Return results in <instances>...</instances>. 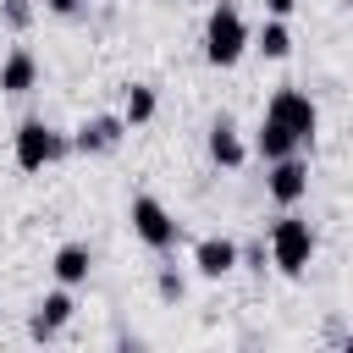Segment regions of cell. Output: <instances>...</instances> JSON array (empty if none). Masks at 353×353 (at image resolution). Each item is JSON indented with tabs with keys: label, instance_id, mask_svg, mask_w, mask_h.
Masks as SVG:
<instances>
[{
	"label": "cell",
	"instance_id": "ac0fdd59",
	"mask_svg": "<svg viewBox=\"0 0 353 353\" xmlns=\"http://www.w3.org/2000/svg\"><path fill=\"white\" fill-rule=\"evenodd\" d=\"M83 6H88V0H44V11H50V17H77Z\"/></svg>",
	"mask_w": 353,
	"mask_h": 353
},
{
	"label": "cell",
	"instance_id": "5bb4252c",
	"mask_svg": "<svg viewBox=\"0 0 353 353\" xmlns=\"http://www.w3.org/2000/svg\"><path fill=\"white\" fill-rule=\"evenodd\" d=\"M154 110H160V88L154 83H127V94H121V121H127V132L132 127H149L154 121Z\"/></svg>",
	"mask_w": 353,
	"mask_h": 353
},
{
	"label": "cell",
	"instance_id": "7a4b0ae2",
	"mask_svg": "<svg viewBox=\"0 0 353 353\" xmlns=\"http://www.w3.org/2000/svg\"><path fill=\"white\" fill-rule=\"evenodd\" d=\"M243 55H248V22H243L237 0H215L210 17H204V61L232 72Z\"/></svg>",
	"mask_w": 353,
	"mask_h": 353
},
{
	"label": "cell",
	"instance_id": "8992f818",
	"mask_svg": "<svg viewBox=\"0 0 353 353\" xmlns=\"http://www.w3.org/2000/svg\"><path fill=\"white\" fill-rule=\"evenodd\" d=\"M265 193H270L281 210H298V204L309 199V160H303V149L265 165Z\"/></svg>",
	"mask_w": 353,
	"mask_h": 353
},
{
	"label": "cell",
	"instance_id": "d6986e66",
	"mask_svg": "<svg viewBox=\"0 0 353 353\" xmlns=\"http://www.w3.org/2000/svg\"><path fill=\"white\" fill-rule=\"evenodd\" d=\"M265 11H270V17H292V11H298V0H265Z\"/></svg>",
	"mask_w": 353,
	"mask_h": 353
},
{
	"label": "cell",
	"instance_id": "8fae6325",
	"mask_svg": "<svg viewBox=\"0 0 353 353\" xmlns=\"http://www.w3.org/2000/svg\"><path fill=\"white\" fill-rule=\"evenodd\" d=\"M50 276H55L61 287H72V292H77V287L94 276V248H88V243H77V237H72V243H61V248L50 254Z\"/></svg>",
	"mask_w": 353,
	"mask_h": 353
},
{
	"label": "cell",
	"instance_id": "30bf717a",
	"mask_svg": "<svg viewBox=\"0 0 353 353\" xmlns=\"http://www.w3.org/2000/svg\"><path fill=\"white\" fill-rule=\"evenodd\" d=\"M193 270H199L204 281L232 276V270H237V243H232V237H221V232L199 237V243H193Z\"/></svg>",
	"mask_w": 353,
	"mask_h": 353
},
{
	"label": "cell",
	"instance_id": "52a82bcc",
	"mask_svg": "<svg viewBox=\"0 0 353 353\" xmlns=\"http://www.w3.org/2000/svg\"><path fill=\"white\" fill-rule=\"evenodd\" d=\"M72 314H77V298H72V287H50L39 303H33V314H28V336H39V342H50V336H61L66 325H72Z\"/></svg>",
	"mask_w": 353,
	"mask_h": 353
},
{
	"label": "cell",
	"instance_id": "7c38bea8",
	"mask_svg": "<svg viewBox=\"0 0 353 353\" xmlns=\"http://www.w3.org/2000/svg\"><path fill=\"white\" fill-rule=\"evenodd\" d=\"M33 88H39V55H33L28 44H17V50L0 61V94L22 99V94H33Z\"/></svg>",
	"mask_w": 353,
	"mask_h": 353
},
{
	"label": "cell",
	"instance_id": "e0dca14e",
	"mask_svg": "<svg viewBox=\"0 0 353 353\" xmlns=\"http://www.w3.org/2000/svg\"><path fill=\"white\" fill-rule=\"evenodd\" d=\"M0 22L11 33H28L33 28V0H0Z\"/></svg>",
	"mask_w": 353,
	"mask_h": 353
},
{
	"label": "cell",
	"instance_id": "2e32d148",
	"mask_svg": "<svg viewBox=\"0 0 353 353\" xmlns=\"http://www.w3.org/2000/svg\"><path fill=\"white\" fill-rule=\"evenodd\" d=\"M154 292H160V303H182V298H188V276H182L176 265H160V276H154Z\"/></svg>",
	"mask_w": 353,
	"mask_h": 353
},
{
	"label": "cell",
	"instance_id": "6da1fadb",
	"mask_svg": "<svg viewBox=\"0 0 353 353\" xmlns=\"http://www.w3.org/2000/svg\"><path fill=\"white\" fill-rule=\"evenodd\" d=\"M265 254H270V265H276L281 276H303V270L314 265V254H320L314 221L298 215V210H281V215L270 221V232H265Z\"/></svg>",
	"mask_w": 353,
	"mask_h": 353
},
{
	"label": "cell",
	"instance_id": "5b68a950",
	"mask_svg": "<svg viewBox=\"0 0 353 353\" xmlns=\"http://www.w3.org/2000/svg\"><path fill=\"white\" fill-rule=\"evenodd\" d=\"M127 221H132V237H138L143 248H154V254H171V248L182 243V221H176L154 193H138V199L127 204Z\"/></svg>",
	"mask_w": 353,
	"mask_h": 353
},
{
	"label": "cell",
	"instance_id": "9c48e42d",
	"mask_svg": "<svg viewBox=\"0 0 353 353\" xmlns=\"http://www.w3.org/2000/svg\"><path fill=\"white\" fill-rule=\"evenodd\" d=\"M204 149H210V160H215L221 171H243V160H248V143H243V132L232 127V116H215V121H210Z\"/></svg>",
	"mask_w": 353,
	"mask_h": 353
},
{
	"label": "cell",
	"instance_id": "277c9868",
	"mask_svg": "<svg viewBox=\"0 0 353 353\" xmlns=\"http://www.w3.org/2000/svg\"><path fill=\"white\" fill-rule=\"evenodd\" d=\"M265 116H270V121H281V127L298 138V149H303V143H314V132H320V105H314V94H309V88H298V83H281V88L265 99Z\"/></svg>",
	"mask_w": 353,
	"mask_h": 353
},
{
	"label": "cell",
	"instance_id": "4fadbf2b",
	"mask_svg": "<svg viewBox=\"0 0 353 353\" xmlns=\"http://www.w3.org/2000/svg\"><path fill=\"white\" fill-rule=\"evenodd\" d=\"M248 50H259L265 61H287V55H292V28H287V17H265L259 28H248Z\"/></svg>",
	"mask_w": 353,
	"mask_h": 353
},
{
	"label": "cell",
	"instance_id": "3957f363",
	"mask_svg": "<svg viewBox=\"0 0 353 353\" xmlns=\"http://www.w3.org/2000/svg\"><path fill=\"white\" fill-rule=\"evenodd\" d=\"M72 154V138L61 132V127H50L44 116H22L17 121V132H11V160H17V171H44V165H55V160H66Z\"/></svg>",
	"mask_w": 353,
	"mask_h": 353
},
{
	"label": "cell",
	"instance_id": "ba28073f",
	"mask_svg": "<svg viewBox=\"0 0 353 353\" xmlns=\"http://www.w3.org/2000/svg\"><path fill=\"white\" fill-rule=\"evenodd\" d=\"M72 138V154H110L121 138H127V121L121 116H110V110H99V116H88L77 132H66Z\"/></svg>",
	"mask_w": 353,
	"mask_h": 353
},
{
	"label": "cell",
	"instance_id": "9a60e30c",
	"mask_svg": "<svg viewBox=\"0 0 353 353\" xmlns=\"http://www.w3.org/2000/svg\"><path fill=\"white\" fill-rule=\"evenodd\" d=\"M254 154L270 165V160H281V154H298V138H292L281 121H270V116H265V121H259V132H254Z\"/></svg>",
	"mask_w": 353,
	"mask_h": 353
}]
</instances>
